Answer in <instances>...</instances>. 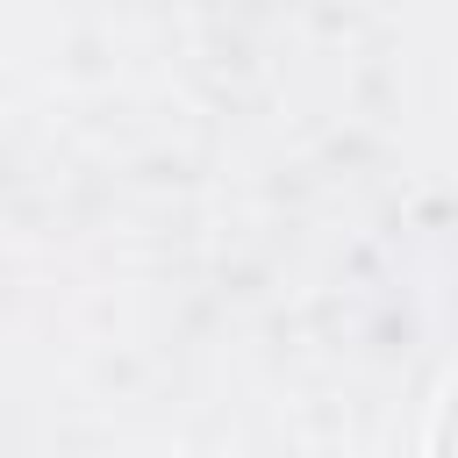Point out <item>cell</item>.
Listing matches in <instances>:
<instances>
[{
    "mask_svg": "<svg viewBox=\"0 0 458 458\" xmlns=\"http://www.w3.org/2000/svg\"><path fill=\"white\" fill-rule=\"evenodd\" d=\"M429 458H458V372L437 401V422H429Z\"/></svg>",
    "mask_w": 458,
    "mask_h": 458,
    "instance_id": "obj_1",
    "label": "cell"
}]
</instances>
